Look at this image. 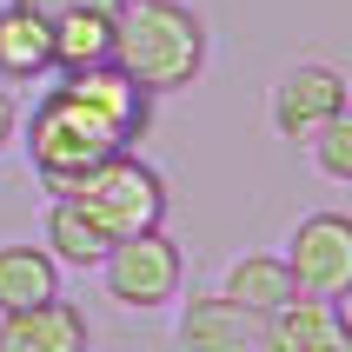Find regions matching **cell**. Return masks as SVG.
<instances>
[{
  "instance_id": "cell-10",
  "label": "cell",
  "mask_w": 352,
  "mask_h": 352,
  "mask_svg": "<svg viewBox=\"0 0 352 352\" xmlns=\"http://www.w3.org/2000/svg\"><path fill=\"white\" fill-rule=\"evenodd\" d=\"M60 87H74V94L87 100L100 120H113L126 146H133V140L153 126V94H146L133 74H120L113 60H100V67H80V74H60Z\"/></svg>"
},
{
  "instance_id": "cell-3",
  "label": "cell",
  "mask_w": 352,
  "mask_h": 352,
  "mask_svg": "<svg viewBox=\"0 0 352 352\" xmlns=\"http://www.w3.org/2000/svg\"><path fill=\"white\" fill-rule=\"evenodd\" d=\"M67 193L87 206V213L107 226L113 239L126 233H153V226H166V179H160L153 160H140L133 146H120V153H107L94 166V173L80 179V186H67Z\"/></svg>"
},
{
  "instance_id": "cell-14",
  "label": "cell",
  "mask_w": 352,
  "mask_h": 352,
  "mask_svg": "<svg viewBox=\"0 0 352 352\" xmlns=\"http://www.w3.org/2000/svg\"><path fill=\"white\" fill-rule=\"evenodd\" d=\"M213 293H226L233 306H246V313H279L299 286H293V273H286V253H239V259H226V273H219Z\"/></svg>"
},
{
  "instance_id": "cell-18",
  "label": "cell",
  "mask_w": 352,
  "mask_h": 352,
  "mask_svg": "<svg viewBox=\"0 0 352 352\" xmlns=\"http://www.w3.org/2000/svg\"><path fill=\"white\" fill-rule=\"evenodd\" d=\"M14 133H20V107H14V94L0 87V153L14 146Z\"/></svg>"
},
{
  "instance_id": "cell-2",
  "label": "cell",
  "mask_w": 352,
  "mask_h": 352,
  "mask_svg": "<svg viewBox=\"0 0 352 352\" xmlns=\"http://www.w3.org/2000/svg\"><path fill=\"white\" fill-rule=\"evenodd\" d=\"M20 146H27V166L47 193H67L80 179L94 173L107 153H120L126 140H120L113 120H100L74 87H47L34 100V113H20Z\"/></svg>"
},
{
  "instance_id": "cell-5",
  "label": "cell",
  "mask_w": 352,
  "mask_h": 352,
  "mask_svg": "<svg viewBox=\"0 0 352 352\" xmlns=\"http://www.w3.org/2000/svg\"><path fill=\"white\" fill-rule=\"evenodd\" d=\"M279 253H286V273L306 299H339V306L352 299V213H339V206L306 213Z\"/></svg>"
},
{
  "instance_id": "cell-7",
  "label": "cell",
  "mask_w": 352,
  "mask_h": 352,
  "mask_svg": "<svg viewBox=\"0 0 352 352\" xmlns=\"http://www.w3.org/2000/svg\"><path fill=\"white\" fill-rule=\"evenodd\" d=\"M266 346V313H246L226 293H179L173 352H259Z\"/></svg>"
},
{
  "instance_id": "cell-9",
  "label": "cell",
  "mask_w": 352,
  "mask_h": 352,
  "mask_svg": "<svg viewBox=\"0 0 352 352\" xmlns=\"http://www.w3.org/2000/svg\"><path fill=\"white\" fill-rule=\"evenodd\" d=\"M0 352H94V326L74 299H40L27 313H0Z\"/></svg>"
},
{
  "instance_id": "cell-4",
  "label": "cell",
  "mask_w": 352,
  "mask_h": 352,
  "mask_svg": "<svg viewBox=\"0 0 352 352\" xmlns=\"http://www.w3.org/2000/svg\"><path fill=\"white\" fill-rule=\"evenodd\" d=\"M94 273H100V286H107V299L120 313H166L186 293V253H179V239L166 226L113 239Z\"/></svg>"
},
{
  "instance_id": "cell-13",
  "label": "cell",
  "mask_w": 352,
  "mask_h": 352,
  "mask_svg": "<svg viewBox=\"0 0 352 352\" xmlns=\"http://www.w3.org/2000/svg\"><path fill=\"white\" fill-rule=\"evenodd\" d=\"M40 299H60V259L34 239H0V313H27Z\"/></svg>"
},
{
  "instance_id": "cell-6",
  "label": "cell",
  "mask_w": 352,
  "mask_h": 352,
  "mask_svg": "<svg viewBox=\"0 0 352 352\" xmlns=\"http://www.w3.org/2000/svg\"><path fill=\"white\" fill-rule=\"evenodd\" d=\"M339 107H352V80L339 74L333 60H293V67L273 80V100H266L273 133L279 140H299V146H306Z\"/></svg>"
},
{
  "instance_id": "cell-11",
  "label": "cell",
  "mask_w": 352,
  "mask_h": 352,
  "mask_svg": "<svg viewBox=\"0 0 352 352\" xmlns=\"http://www.w3.org/2000/svg\"><path fill=\"white\" fill-rule=\"evenodd\" d=\"M40 246H47L60 266L94 273L100 259H107V246H113V233H107V226H100L74 193H54V206H47V219H40Z\"/></svg>"
},
{
  "instance_id": "cell-16",
  "label": "cell",
  "mask_w": 352,
  "mask_h": 352,
  "mask_svg": "<svg viewBox=\"0 0 352 352\" xmlns=\"http://www.w3.org/2000/svg\"><path fill=\"white\" fill-rule=\"evenodd\" d=\"M306 160H313L319 179H333V186H352V107H339L313 140H306Z\"/></svg>"
},
{
  "instance_id": "cell-8",
  "label": "cell",
  "mask_w": 352,
  "mask_h": 352,
  "mask_svg": "<svg viewBox=\"0 0 352 352\" xmlns=\"http://www.w3.org/2000/svg\"><path fill=\"white\" fill-rule=\"evenodd\" d=\"M259 352H352V313L339 299L293 293L279 313H266V346Z\"/></svg>"
},
{
  "instance_id": "cell-15",
  "label": "cell",
  "mask_w": 352,
  "mask_h": 352,
  "mask_svg": "<svg viewBox=\"0 0 352 352\" xmlns=\"http://www.w3.org/2000/svg\"><path fill=\"white\" fill-rule=\"evenodd\" d=\"M113 60V14H67L54 20V74H80Z\"/></svg>"
},
{
  "instance_id": "cell-12",
  "label": "cell",
  "mask_w": 352,
  "mask_h": 352,
  "mask_svg": "<svg viewBox=\"0 0 352 352\" xmlns=\"http://www.w3.org/2000/svg\"><path fill=\"white\" fill-rule=\"evenodd\" d=\"M54 74V20H40L34 7L7 0L0 7V80H47Z\"/></svg>"
},
{
  "instance_id": "cell-1",
  "label": "cell",
  "mask_w": 352,
  "mask_h": 352,
  "mask_svg": "<svg viewBox=\"0 0 352 352\" xmlns=\"http://www.w3.org/2000/svg\"><path fill=\"white\" fill-rule=\"evenodd\" d=\"M113 67L146 94H186L206 74V20L186 0H120L113 14Z\"/></svg>"
},
{
  "instance_id": "cell-17",
  "label": "cell",
  "mask_w": 352,
  "mask_h": 352,
  "mask_svg": "<svg viewBox=\"0 0 352 352\" xmlns=\"http://www.w3.org/2000/svg\"><path fill=\"white\" fill-rule=\"evenodd\" d=\"M40 20H67V14H120V0H20Z\"/></svg>"
}]
</instances>
